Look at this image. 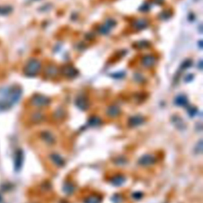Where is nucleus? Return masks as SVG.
Wrapping results in <instances>:
<instances>
[{"mask_svg": "<svg viewBox=\"0 0 203 203\" xmlns=\"http://www.w3.org/2000/svg\"><path fill=\"white\" fill-rule=\"evenodd\" d=\"M22 89L19 87H11L9 89H7L6 92L5 93L4 95V99L10 104L12 106H14L15 104L18 103L22 97Z\"/></svg>", "mask_w": 203, "mask_h": 203, "instance_id": "obj_1", "label": "nucleus"}, {"mask_svg": "<svg viewBox=\"0 0 203 203\" xmlns=\"http://www.w3.org/2000/svg\"><path fill=\"white\" fill-rule=\"evenodd\" d=\"M41 62L37 59H30V60L28 61L27 64L26 65L24 69L25 75L27 76H35L36 75L40 72L41 69Z\"/></svg>", "mask_w": 203, "mask_h": 203, "instance_id": "obj_2", "label": "nucleus"}, {"mask_svg": "<svg viewBox=\"0 0 203 203\" xmlns=\"http://www.w3.org/2000/svg\"><path fill=\"white\" fill-rule=\"evenodd\" d=\"M31 102L33 106L37 107H42L48 105L50 103V99L46 96L41 95V94H36L32 98Z\"/></svg>", "mask_w": 203, "mask_h": 203, "instance_id": "obj_3", "label": "nucleus"}, {"mask_svg": "<svg viewBox=\"0 0 203 203\" xmlns=\"http://www.w3.org/2000/svg\"><path fill=\"white\" fill-rule=\"evenodd\" d=\"M155 161H156V159L154 155L151 154H145L139 159L138 164L142 167H148L154 164Z\"/></svg>", "mask_w": 203, "mask_h": 203, "instance_id": "obj_4", "label": "nucleus"}, {"mask_svg": "<svg viewBox=\"0 0 203 203\" xmlns=\"http://www.w3.org/2000/svg\"><path fill=\"white\" fill-rule=\"evenodd\" d=\"M23 160H24V155L23 151L21 149L18 150L15 153L14 157V169L16 172H19L23 164Z\"/></svg>", "mask_w": 203, "mask_h": 203, "instance_id": "obj_5", "label": "nucleus"}, {"mask_svg": "<svg viewBox=\"0 0 203 203\" xmlns=\"http://www.w3.org/2000/svg\"><path fill=\"white\" fill-rule=\"evenodd\" d=\"M76 105L79 107V109L82 110H86L88 109L89 107V102L87 97L85 96H79L76 99Z\"/></svg>", "mask_w": 203, "mask_h": 203, "instance_id": "obj_6", "label": "nucleus"}, {"mask_svg": "<svg viewBox=\"0 0 203 203\" xmlns=\"http://www.w3.org/2000/svg\"><path fill=\"white\" fill-rule=\"evenodd\" d=\"M144 122V119L142 116H137L132 117L129 120V125L131 127H136V126H139L140 125H142Z\"/></svg>", "mask_w": 203, "mask_h": 203, "instance_id": "obj_7", "label": "nucleus"}, {"mask_svg": "<svg viewBox=\"0 0 203 203\" xmlns=\"http://www.w3.org/2000/svg\"><path fill=\"white\" fill-rule=\"evenodd\" d=\"M125 182H126V178H125V176H122V175H117V176H114L110 180V183H112L114 186H116V187L122 186Z\"/></svg>", "mask_w": 203, "mask_h": 203, "instance_id": "obj_8", "label": "nucleus"}, {"mask_svg": "<svg viewBox=\"0 0 203 203\" xmlns=\"http://www.w3.org/2000/svg\"><path fill=\"white\" fill-rule=\"evenodd\" d=\"M41 138L44 141L47 143L48 144H52L55 143V137H54L53 135L52 134L49 132H43L41 133Z\"/></svg>", "mask_w": 203, "mask_h": 203, "instance_id": "obj_9", "label": "nucleus"}, {"mask_svg": "<svg viewBox=\"0 0 203 203\" xmlns=\"http://www.w3.org/2000/svg\"><path fill=\"white\" fill-rule=\"evenodd\" d=\"M63 74L68 77H75L77 75V71L72 66H65L64 68Z\"/></svg>", "mask_w": 203, "mask_h": 203, "instance_id": "obj_10", "label": "nucleus"}, {"mask_svg": "<svg viewBox=\"0 0 203 203\" xmlns=\"http://www.w3.org/2000/svg\"><path fill=\"white\" fill-rule=\"evenodd\" d=\"M50 158H51L52 162H53L56 166L61 167L64 164V160L63 158H62L59 154H56V153L52 154V155H50Z\"/></svg>", "mask_w": 203, "mask_h": 203, "instance_id": "obj_11", "label": "nucleus"}, {"mask_svg": "<svg viewBox=\"0 0 203 203\" xmlns=\"http://www.w3.org/2000/svg\"><path fill=\"white\" fill-rule=\"evenodd\" d=\"M120 114V109L116 106H112L109 107L107 110V115H109L111 118H116Z\"/></svg>", "mask_w": 203, "mask_h": 203, "instance_id": "obj_12", "label": "nucleus"}, {"mask_svg": "<svg viewBox=\"0 0 203 203\" xmlns=\"http://www.w3.org/2000/svg\"><path fill=\"white\" fill-rule=\"evenodd\" d=\"M63 190L65 194L71 195L75 192V186L72 183H69V182L68 183H65L63 187Z\"/></svg>", "mask_w": 203, "mask_h": 203, "instance_id": "obj_13", "label": "nucleus"}, {"mask_svg": "<svg viewBox=\"0 0 203 203\" xmlns=\"http://www.w3.org/2000/svg\"><path fill=\"white\" fill-rule=\"evenodd\" d=\"M11 107H12V106L6 100L4 99V98L0 99V113L5 112V111L10 109Z\"/></svg>", "mask_w": 203, "mask_h": 203, "instance_id": "obj_14", "label": "nucleus"}, {"mask_svg": "<svg viewBox=\"0 0 203 203\" xmlns=\"http://www.w3.org/2000/svg\"><path fill=\"white\" fill-rule=\"evenodd\" d=\"M102 198L101 197L97 195H91L88 198H86L85 203H101Z\"/></svg>", "mask_w": 203, "mask_h": 203, "instance_id": "obj_15", "label": "nucleus"}, {"mask_svg": "<svg viewBox=\"0 0 203 203\" xmlns=\"http://www.w3.org/2000/svg\"><path fill=\"white\" fill-rule=\"evenodd\" d=\"M155 61V60L153 56H145V57L144 58V60H143V64H144V66L150 67L154 64Z\"/></svg>", "mask_w": 203, "mask_h": 203, "instance_id": "obj_16", "label": "nucleus"}, {"mask_svg": "<svg viewBox=\"0 0 203 203\" xmlns=\"http://www.w3.org/2000/svg\"><path fill=\"white\" fill-rule=\"evenodd\" d=\"M13 10L10 6H0V15H7Z\"/></svg>", "mask_w": 203, "mask_h": 203, "instance_id": "obj_17", "label": "nucleus"}, {"mask_svg": "<svg viewBox=\"0 0 203 203\" xmlns=\"http://www.w3.org/2000/svg\"><path fill=\"white\" fill-rule=\"evenodd\" d=\"M176 103L178 106H186L187 104V98L184 95H179L176 98Z\"/></svg>", "mask_w": 203, "mask_h": 203, "instance_id": "obj_18", "label": "nucleus"}, {"mask_svg": "<svg viewBox=\"0 0 203 203\" xmlns=\"http://www.w3.org/2000/svg\"><path fill=\"white\" fill-rule=\"evenodd\" d=\"M88 124L91 126H98L101 124V119L98 117H92L89 119Z\"/></svg>", "mask_w": 203, "mask_h": 203, "instance_id": "obj_19", "label": "nucleus"}, {"mask_svg": "<svg viewBox=\"0 0 203 203\" xmlns=\"http://www.w3.org/2000/svg\"><path fill=\"white\" fill-rule=\"evenodd\" d=\"M146 22L144 20H138L137 22H136V26L137 27V29H142V28H144L146 26Z\"/></svg>", "mask_w": 203, "mask_h": 203, "instance_id": "obj_20", "label": "nucleus"}, {"mask_svg": "<svg viewBox=\"0 0 203 203\" xmlns=\"http://www.w3.org/2000/svg\"><path fill=\"white\" fill-rule=\"evenodd\" d=\"M195 150L198 153H201V151H202V141L201 140H200L198 144L196 145Z\"/></svg>", "mask_w": 203, "mask_h": 203, "instance_id": "obj_21", "label": "nucleus"}, {"mask_svg": "<svg viewBox=\"0 0 203 203\" xmlns=\"http://www.w3.org/2000/svg\"><path fill=\"white\" fill-rule=\"evenodd\" d=\"M113 201L115 203H120L121 201H122V198H121L120 196L115 195L114 196V198H113Z\"/></svg>", "mask_w": 203, "mask_h": 203, "instance_id": "obj_22", "label": "nucleus"}, {"mask_svg": "<svg viewBox=\"0 0 203 203\" xmlns=\"http://www.w3.org/2000/svg\"><path fill=\"white\" fill-rule=\"evenodd\" d=\"M141 196H142V194L140 192L134 193V194H133V197L134 198H136V199H140V198H141Z\"/></svg>", "mask_w": 203, "mask_h": 203, "instance_id": "obj_23", "label": "nucleus"}, {"mask_svg": "<svg viewBox=\"0 0 203 203\" xmlns=\"http://www.w3.org/2000/svg\"><path fill=\"white\" fill-rule=\"evenodd\" d=\"M2 201V197H1V195H0V202Z\"/></svg>", "mask_w": 203, "mask_h": 203, "instance_id": "obj_24", "label": "nucleus"}]
</instances>
